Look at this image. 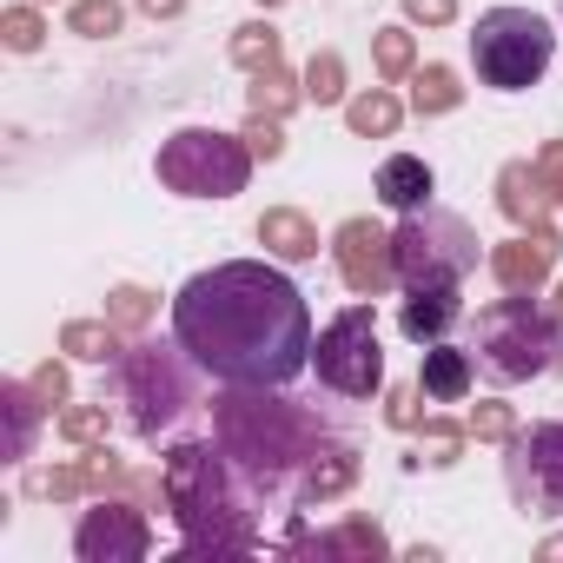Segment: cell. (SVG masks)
Segmentation results:
<instances>
[{"instance_id": "cell-1", "label": "cell", "mask_w": 563, "mask_h": 563, "mask_svg": "<svg viewBox=\"0 0 563 563\" xmlns=\"http://www.w3.org/2000/svg\"><path fill=\"white\" fill-rule=\"evenodd\" d=\"M173 339L219 385H292L312 365L306 292L258 258H232L186 278L173 299Z\"/></svg>"}, {"instance_id": "cell-2", "label": "cell", "mask_w": 563, "mask_h": 563, "mask_svg": "<svg viewBox=\"0 0 563 563\" xmlns=\"http://www.w3.org/2000/svg\"><path fill=\"white\" fill-rule=\"evenodd\" d=\"M212 438L258 497H299V477L325 444V418L278 385H232L212 398Z\"/></svg>"}, {"instance_id": "cell-3", "label": "cell", "mask_w": 563, "mask_h": 563, "mask_svg": "<svg viewBox=\"0 0 563 563\" xmlns=\"http://www.w3.org/2000/svg\"><path fill=\"white\" fill-rule=\"evenodd\" d=\"M166 510L186 537V556H252L258 550V510L245 471L225 457V444L192 438L166 451Z\"/></svg>"}, {"instance_id": "cell-4", "label": "cell", "mask_w": 563, "mask_h": 563, "mask_svg": "<svg viewBox=\"0 0 563 563\" xmlns=\"http://www.w3.org/2000/svg\"><path fill=\"white\" fill-rule=\"evenodd\" d=\"M556 352H563V312L543 306L537 292H510L477 312V365L497 385H523V378L550 372Z\"/></svg>"}, {"instance_id": "cell-5", "label": "cell", "mask_w": 563, "mask_h": 563, "mask_svg": "<svg viewBox=\"0 0 563 563\" xmlns=\"http://www.w3.org/2000/svg\"><path fill=\"white\" fill-rule=\"evenodd\" d=\"M391 265H398V286L405 292H424V286H457L477 272V232L457 219V212H405V225L391 232Z\"/></svg>"}, {"instance_id": "cell-6", "label": "cell", "mask_w": 563, "mask_h": 563, "mask_svg": "<svg viewBox=\"0 0 563 563\" xmlns=\"http://www.w3.org/2000/svg\"><path fill=\"white\" fill-rule=\"evenodd\" d=\"M471 60H477V80L497 87V93H523L543 80V67L556 60V34L530 14V8H490L477 14L471 27Z\"/></svg>"}, {"instance_id": "cell-7", "label": "cell", "mask_w": 563, "mask_h": 563, "mask_svg": "<svg viewBox=\"0 0 563 563\" xmlns=\"http://www.w3.org/2000/svg\"><path fill=\"white\" fill-rule=\"evenodd\" d=\"M252 179V146L245 133H219V126H186L159 146V186L179 199H232Z\"/></svg>"}, {"instance_id": "cell-8", "label": "cell", "mask_w": 563, "mask_h": 563, "mask_svg": "<svg viewBox=\"0 0 563 563\" xmlns=\"http://www.w3.org/2000/svg\"><path fill=\"white\" fill-rule=\"evenodd\" d=\"M186 358H192L186 345H126V358H120V405H126L140 438H159L166 424H179L192 411Z\"/></svg>"}, {"instance_id": "cell-9", "label": "cell", "mask_w": 563, "mask_h": 563, "mask_svg": "<svg viewBox=\"0 0 563 563\" xmlns=\"http://www.w3.org/2000/svg\"><path fill=\"white\" fill-rule=\"evenodd\" d=\"M312 365H319V385H332L339 398H372L385 385V352H378V319L372 306H345L319 345H312Z\"/></svg>"}, {"instance_id": "cell-10", "label": "cell", "mask_w": 563, "mask_h": 563, "mask_svg": "<svg viewBox=\"0 0 563 563\" xmlns=\"http://www.w3.org/2000/svg\"><path fill=\"white\" fill-rule=\"evenodd\" d=\"M504 484L523 517H563V424H530L504 444Z\"/></svg>"}, {"instance_id": "cell-11", "label": "cell", "mask_w": 563, "mask_h": 563, "mask_svg": "<svg viewBox=\"0 0 563 563\" xmlns=\"http://www.w3.org/2000/svg\"><path fill=\"white\" fill-rule=\"evenodd\" d=\"M74 550H80V563H140L153 550L146 510L140 504H100V510H87L80 530H74Z\"/></svg>"}, {"instance_id": "cell-12", "label": "cell", "mask_w": 563, "mask_h": 563, "mask_svg": "<svg viewBox=\"0 0 563 563\" xmlns=\"http://www.w3.org/2000/svg\"><path fill=\"white\" fill-rule=\"evenodd\" d=\"M332 258H339V278H345L358 299H378L391 278H398V265H391V232L372 225V219H345L339 239H332Z\"/></svg>"}, {"instance_id": "cell-13", "label": "cell", "mask_w": 563, "mask_h": 563, "mask_svg": "<svg viewBox=\"0 0 563 563\" xmlns=\"http://www.w3.org/2000/svg\"><path fill=\"white\" fill-rule=\"evenodd\" d=\"M556 252H563V239L550 225H530V232H517V239H504L490 252V272H497L504 292H537L543 278L556 272Z\"/></svg>"}, {"instance_id": "cell-14", "label": "cell", "mask_w": 563, "mask_h": 563, "mask_svg": "<svg viewBox=\"0 0 563 563\" xmlns=\"http://www.w3.org/2000/svg\"><path fill=\"white\" fill-rule=\"evenodd\" d=\"M497 206H504V219L510 225H550V179L537 173V159H510V166H497Z\"/></svg>"}, {"instance_id": "cell-15", "label": "cell", "mask_w": 563, "mask_h": 563, "mask_svg": "<svg viewBox=\"0 0 563 563\" xmlns=\"http://www.w3.org/2000/svg\"><path fill=\"white\" fill-rule=\"evenodd\" d=\"M457 319H464L457 286H424V292H411V299L398 306V325H405V339H418V345H438Z\"/></svg>"}, {"instance_id": "cell-16", "label": "cell", "mask_w": 563, "mask_h": 563, "mask_svg": "<svg viewBox=\"0 0 563 563\" xmlns=\"http://www.w3.org/2000/svg\"><path fill=\"white\" fill-rule=\"evenodd\" d=\"M352 484H358V451L339 444V438H325V444L312 451L306 477H299V504H332V497H345Z\"/></svg>"}, {"instance_id": "cell-17", "label": "cell", "mask_w": 563, "mask_h": 563, "mask_svg": "<svg viewBox=\"0 0 563 563\" xmlns=\"http://www.w3.org/2000/svg\"><path fill=\"white\" fill-rule=\"evenodd\" d=\"M258 245L272 258H286V265H306V258H319V225L306 212H292V206H272L258 219Z\"/></svg>"}, {"instance_id": "cell-18", "label": "cell", "mask_w": 563, "mask_h": 563, "mask_svg": "<svg viewBox=\"0 0 563 563\" xmlns=\"http://www.w3.org/2000/svg\"><path fill=\"white\" fill-rule=\"evenodd\" d=\"M431 166L418 159V153H391L385 166H378V199L391 206V212H418L424 199H431Z\"/></svg>"}, {"instance_id": "cell-19", "label": "cell", "mask_w": 563, "mask_h": 563, "mask_svg": "<svg viewBox=\"0 0 563 563\" xmlns=\"http://www.w3.org/2000/svg\"><path fill=\"white\" fill-rule=\"evenodd\" d=\"M120 332L126 325H113V319H67L60 325V352L80 358V365H120L126 358V339Z\"/></svg>"}, {"instance_id": "cell-20", "label": "cell", "mask_w": 563, "mask_h": 563, "mask_svg": "<svg viewBox=\"0 0 563 563\" xmlns=\"http://www.w3.org/2000/svg\"><path fill=\"white\" fill-rule=\"evenodd\" d=\"M0 411H8V457H14V464L34 457V431H41V418L54 411V405L34 391V378H27V385H0Z\"/></svg>"}, {"instance_id": "cell-21", "label": "cell", "mask_w": 563, "mask_h": 563, "mask_svg": "<svg viewBox=\"0 0 563 563\" xmlns=\"http://www.w3.org/2000/svg\"><path fill=\"white\" fill-rule=\"evenodd\" d=\"M418 385L438 398V405H457L464 391H471V352H457V345H431L424 352V365H418Z\"/></svg>"}, {"instance_id": "cell-22", "label": "cell", "mask_w": 563, "mask_h": 563, "mask_svg": "<svg viewBox=\"0 0 563 563\" xmlns=\"http://www.w3.org/2000/svg\"><path fill=\"white\" fill-rule=\"evenodd\" d=\"M319 556H345V563H378V556H391V537L372 523V517H345L339 530H325L319 537Z\"/></svg>"}, {"instance_id": "cell-23", "label": "cell", "mask_w": 563, "mask_h": 563, "mask_svg": "<svg viewBox=\"0 0 563 563\" xmlns=\"http://www.w3.org/2000/svg\"><path fill=\"white\" fill-rule=\"evenodd\" d=\"M299 100H306V80H292L286 67H272V74H252V87H245V107H252L258 120H286Z\"/></svg>"}, {"instance_id": "cell-24", "label": "cell", "mask_w": 563, "mask_h": 563, "mask_svg": "<svg viewBox=\"0 0 563 563\" xmlns=\"http://www.w3.org/2000/svg\"><path fill=\"white\" fill-rule=\"evenodd\" d=\"M398 120H405V107H398L385 87H372V93L345 100V126H352L358 140H385V133H398Z\"/></svg>"}, {"instance_id": "cell-25", "label": "cell", "mask_w": 563, "mask_h": 563, "mask_svg": "<svg viewBox=\"0 0 563 563\" xmlns=\"http://www.w3.org/2000/svg\"><path fill=\"white\" fill-rule=\"evenodd\" d=\"M464 100V87H457V67H418L411 74V107L431 120V113H451Z\"/></svg>"}, {"instance_id": "cell-26", "label": "cell", "mask_w": 563, "mask_h": 563, "mask_svg": "<svg viewBox=\"0 0 563 563\" xmlns=\"http://www.w3.org/2000/svg\"><path fill=\"white\" fill-rule=\"evenodd\" d=\"M278 47H286V41H278L265 21H245V27H232V60H239L245 74H272V67H278Z\"/></svg>"}, {"instance_id": "cell-27", "label": "cell", "mask_w": 563, "mask_h": 563, "mask_svg": "<svg viewBox=\"0 0 563 563\" xmlns=\"http://www.w3.org/2000/svg\"><path fill=\"white\" fill-rule=\"evenodd\" d=\"M464 438H471V424H451V418H424V438H418V457H411V464H431V471H444V464H457Z\"/></svg>"}, {"instance_id": "cell-28", "label": "cell", "mask_w": 563, "mask_h": 563, "mask_svg": "<svg viewBox=\"0 0 563 563\" xmlns=\"http://www.w3.org/2000/svg\"><path fill=\"white\" fill-rule=\"evenodd\" d=\"M372 60H378V74H385V80H411V74H418V41H411L405 27H378Z\"/></svg>"}, {"instance_id": "cell-29", "label": "cell", "mask_w": 563, "mask_h": 563, "mask_svg": "<svg viewBox=\"0 0 563 563\" xmlns=\"http://www.w3.org/2000/svg\"><path fill=\"white\" fill-rule=\"evenodd\" d=\"M306 100H319V107H339V100H345V60H339L332 47L312 54V67H306Z\"/></svg>"}, {"instance_id": "cell-30", "label": "cell", "mask_w": 563, "mask_h": 563, "mask_svg": "<svg viewBox=\"0 0 563 563\" xmlns=\"http://www.w3.org/2000/svg\"><path fill=\"white\" fill-rule=\"evenodd\" d=\"M27 497H87V464H47V471H27Z\"/></svg>"}, {"instance_id": "cell-31", "label": "cell", "mask_w": 563, "mask_h": 563, "mask_svg": "<svg viewBox=\"0 0 563 563\" xmlns=\"http://www.w3.org/2000/svg\"><path fill=\"white\" fill-rule=\"evenodd\" d=\"M120 0H74V14H67V27L80 34V41H107V34H120Z\"/></svg>"}, {"instance_id": "cell-32", "label": "cell", "mask_w": 563, "mask_h": 563, "mask_svg": "<svg viewBox=\"0 0 563 563\" xmlns=\"http://www.w3.org/2000/svg\"><path fill=\"white\" fill-rule=\"evenodd\" d=\"M153 312H159V299H153L146 286H113V292H107V319L126 325V332H140Z\"/></svg>"}, {"instance_id": "cell-33", "label": "cell", "mask_w": 563, "mask_h": 563, "mask_svg": "<svg viewBox=\"0 0 563 563\" xmlns=\"http://www.w3.org/2000/svg\"><path fill=\"white\" fill-rule=\"evenodd\" d=\"M0 41H8V54H34L47 41V21L34 8H8V14H0Z\"/></svg>"}, {"instance_id": "cell-34", "label": "cell", "mask_w": 563, "mask_h": 563, "mask_svg": "<svg viewBox=\"0 0 563 563\" xmlns=\"http://www.w3.org/2000/svg\"><path fill=\"white\" fill-rule=\"evenodd\" d=\"M471 438L477 444H510L517 438V411L510 405H477L471 411Z\"/></svg>"}, {"instance_id": "cell-35", "label": "cell", "mask_w": 563, "mask_h": 563, "mask_svg": "<svg viewBox=\"0 0 563 563\" xmlns=\"http://www.w3.org/2000/svg\"><path fill=\"white\" fill-rule=\"evenodd\" d=\"M60 438L100 444V438H107V405H67V411H60Z\"/></svg>"}, {"instance_id": "cell-36", "label": "cell", "mask_w": 563, "mask_h": 563, "mask_svg": "<svg viewBox=\"0 0 563 563\" xmlns=\"http://www.w3.org/2000/svg\"><path fill=\"white\" fill-rule=\"evenodd\" d=\"M80 464H87V490H100V497H107V490H126V464H120L107 444H87Z\"/></svg>"}, {"instance_id": "cell-37", "label": "cell", "mask_w": 563, "mask_h": 563, "mask_svg": "<svg viewBox=\"0 0 563 563\" xmlns=\"http://www.w3.org/2000/svg\"><path fill=\"white\" fill-rule=\"evenodd\" d=\"M245 146H252V159H278V153H286V133H278V120H258V113H252Z\"/></svg>"}, {"instance_id": "cell-38", "label": "cell", "mask_w": 563, "mask_h": 563, "mask_svg": "<svg viewBox=\"0 0 563 563\" xmlns=\"http://www.w3.org/2000/svg\"><path fill=\"white\" fill-rule=\"evenodd\" d=\"M385 418H391L398 431H418V424H424V418H418V391H411V385H398V391L385 398Z\"/></svg>"}, {"instance_id": "cell-39", "label": "cell", "mask_w": 563, "mask_h": 563, "mask_svg": "<svg viewBox=\"0 0 563 563\" xmlns=\"http://www.w3.org/2000/svg\"><path fill=\"white\" fill-rule=\"evenodd\" d=\"M405 14L424 21V27H451L457 21V0H405Z\"/></svg>"}, {"instance_id": "cell-40", "label": "cell", "mask_w": 563, "mask_h": 563, "mask_svg": "<svg viewBox=\"0 0 563 563\" xmlns=\"http://www.w3.org/2000/svg\"><path fill=\"white\" fill-rule=\"evenodd\" d=\"M34 391H41L47 405H67V391H74V385H67V365H41V372H34Z\"/></svg>"}, {"instance_id": "cell-41", "label": "cell", "mask_w": 563, "mask_h": 563, "mask_svg": "<svg viewBox=\"0 0 563 563\" xmlns=\"http://www.w3.org/2000/svg\"><path fill=\"white\" fill-rule=\"evenodd\" d=\"M537 173H543V179H550V199H556V206H563V140H550V146H543V153H537Z\"/></svg>"}, {"instance_id": "cell-42", "label": "cell", "mask_w": 563, "mask_h": 563, "mask_svg": "<svg viewBox=\"0 0 563 563\" xmlns=\"http://www.w3.org/2000/svg\"><path fill=\"white\" fill-rule=\"evenodd\" d=\"M140 14H153V21H173V14H186V0H140Z\"/></svg>"}, {"instance_id": "cell-43", "label": "cell", "mask_w": 563, "mask_h": 563, "mask_svg": "<svg viewBox=\"0 0 563 563\" xmlns=\"http://www.w3.org/2000/svg\"><path fill=\"white\" fill-rule=\"evenodd\" d=\"M537 563H563V537H543L537 543Z\"/></svg>"}, {"instance_id": "cell-44", "label": "cell", "mask_w": 563, "mask_h": 563, "mask_svg": "<svg viewBox=\"0 0 563 563\" xmlns=\"http://www.w3.org/2000/svg\"><path fill=\"white\" fill-rule=\"evenodd\" d=\"M556 312H563V286H556Z\"/></svg>"}, {"instance_id": "cell-45", "label": "cell", "mask_w": 563, "mask_h": 563, "mask_svg": "<svg viewBox=\"0 0 563 563\" xmlns=\"http://www.w3.org/2000/svg\"><path fill=\"white\" fill-rule=\"evenodd\" d=\"M258 8H278V0H258Z\"/></svg>"}, {"instance_id": "cell-46", "label": "cell", "mask_w": 563, "mask_h": 563, "mask_svg": "<svg viewBox=\"0 0 563 563\" xmlns=\"http://www.w3.org/2000/svg\"><path fill=\"white\" fill-rule=\"evenodd\" d=\"M556 372H563V352H556Z\"/></svg>"}]
</instances>
